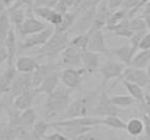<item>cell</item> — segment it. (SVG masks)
I'll return each instance as SVG.
<instances>
[{
  "label": "cell",
  "instance_id": "cell-5",
  "mask_svg": "<svg viewBox=\"0 0 150 140\" xmlns=\"http://www.w3.org/2000/svg\"><path fill=\"white\" fill-rule=\"evenodd\" d=\"M126 67L127 66L121 62H115L112 60L106 61L102 66H100V68L98 70L102 75V84L106 85L107 82H109L110 80H115V82L112 85V88H115L117 85V82L121 78V75L124 72Z\"/></svg>",
  "mask_w": 150,
  "mask_h": 140
},
{
  "label": "cell",
  "instance_id": "cell-57",
  "mask_svg": "<svg viewBox=\"0 0 150 140\" xmlns=\"http://www.w3.org/2000/svg\"><path fill=\"white\" fill-rule=\"evenodd\" d=\"M1 118L2 117H1V109H0V123H1Z\"/></svg>",
  "mask_w": 150,
  "mask_h": 140
},
{
  "label": "cell",
  "instance_id": "cell-35",
  "mask_svg": "<svg viewBox=\"0 0 150 140\" xmlns=\"http://www.w3.org/2000/svg\"><path fill=\"white\" fill-rule=\"evenodd\" d=\"M54 13H55V8H45V6H33V14L46 23H50Z\"/></svg>",
  "mask_w": 150,
  "mask_h": 140
},
{
  "label": "cell",
  "instance_id": "cell-15",
  "mask_svg": "<svg viewBox=\"0 0 150 140\" xmlns=\"http://www.w3.org/2000/svg\"><path fill=\"white\" fill-rule=\"evenodd\" d=\"M40 93L38 92V90L36 88H32V89H28V90L24 91V92L18 94L17 96L12 99V105L13 107L17 109L18 111H23L26 110L28 108H32L33 104L35 102L36 97Z\"/></svg>",
  "mask_w": 150,
  "mask_h": 140
},
{
  "label": "cell",
  "instance_id": "cell-17",
  "mask_svg": "<svg viewBox=\"0 0 150 140\" xmlns=\"http://www.w3.org/2000/svg\"><path fill=\"white\" fill-rule=\"evenodd\" d=\"M61 70H55V71H52L50 74H47L44 78V80L41 82V84L38 86L36 89L38 90V92L43 93L46 96L54 92L59 86V83L61 82Z\"/></svg>",
  "mask_w": 150,
  "mask_h": 140
},
{
  "label": "cell",
  "instance_id": "cell-6",
  "mask_svg": "<svg viewBox=\"0 0 150 140\" xmlns=\"http://www.w3.org/2000/svg\"><path fill=\"white\" fill-rule=\"evenodd\" d=\"M121 80H126L128 82H131L133 84H137L140 87H142L144 90H148L150 88V76L148 74L147 70L142 69V68H135L132 66H127L122 73L121 78L118 82ZM117 82V83H118Z\"/></svg>",
  "mask_w": 150,
  "mask_h": 140
},
{
  "label": "cell",
  "instance_id": "cell-54",
  "mask_svg": "<svg viewBox=\"0 0 150 140\" xmlns=\"http://www.w3.org/2000/svg\"><path fill=\"white\" fill-rule=\"evenodd\" d=\"M139 140H150V136L142 134L141 136H139Z\"/></svg>",
  "mask_w": 150,
  "mask_h": 140
},
{
  "label": "cell",
  "instance_id": "cell-34",
  "mask_svg": "<svg viewBox=\"0 0 150 140\" xmlns=\"http://www.w3.org/2000/svg\"><path fill=\"white\" fill-rule=\"evenodd\" d=\"M110 100H111V103H112L113 105L119 108H129V107H131V106L137 105V100H135L132 96H130L129 94L115 95V96L110 97Z\"/></svg>",
  "mask_w": 150,
  "mask_h": 140
},
{
  "label": "cell",
  "instance_id": "cell-8",
  "mask_svg": "<svg viewBox=\"0 0 150 140\" xmlns=\"http://www.w3.org/2000/svg\"><path fill=\"white\" fill-rule=\"evenodd\" d=\"M96 8H97V6H93V8H90L86 10H83V12L76 13L77 14V18H76L74 25L68 30L69 34H76V35H78V34L88 32L93 24Z\"/></svg>",
  "mask_w": 150,
  "mask_h": 140
},
{
  "label": "cell",
  "instance_id": "cell-30",
  "mask_svg": "<svg viewBox=\"0 0 150 140\" xmlns=\"http://www.w3.org/2000/svg\"><path fill=\"white\" fill-rule=\"evenodd\" d=\"M126 131L130 136L139 137L144 133V123L141 118L134 117L128 120L126 123Z\"/></svg>",
  "mask_w": 150,
  "mask_h": 140
},
{
  "label": "cell",
  "instance_id": "cell-32",
  "mask_svg": "<svg viewBox=\"0 0 150 140\" xmlns=\"http://www.w3.org/2000/svg\"><path fill=\"white\" fill-rule=\"evenodd\" d=\"M76 18H77V14L76 12H68L66 14L63 15V20L61 22L60 25H58L55 27V32L57 33H61V32H68L70 29V27L75 23Z\"/></svg>",
  "mask_w": 150,
  "mask_h": 140
},
{
  "label": "cell",
  "instance_id": "cell-3",
  "mask_svg": "<svg viewBox=\"0 0 150 140\" xmlns=\"http://www.w3.org/2000/svg\"><path fill=\"white\" fill-rule=\"evenodd\" d=\"M69 32H55L44 45L39 47L37 53L40 58H54L61 55L63 50L69 45Z\"/></svg>",
  "mask_w": 150,
  "mask_h": 140
},
{
  "label": "cell",
  "instance_id": "cell-20",
  "mask_svg": "<svg viewBox=\"0 0 150 140\" xmlns=\"http://www.w3.org/2000/svg\"><path fill=\"white\" fill-rule=\"evenodd\" d=\"M16 74L17 69L14 64H8L4 70L0 73V97L4 94H8Z\"/></svg>",
  "mask_w": 150,
  "mask_h": 140
},
{
  "label": "cell",
  "instance_id": "cell-48",
  "mask_svg": "<svg viewBox=\"0 0 150 140\" xmlns=\"http://www.w3.org/2000/svg\"><path fill=\"white\" fill-rule=\"evenodd\" d=\"M139 108H140L142 114H146V115L150 117V104L148 103L139 104Z\"/></svg>",
  "mask_w": 150,
  "mask_h": 140
},
{
  "label": "cell",
  "instance_id": "cell-26",
  "mask_svg": "<svg viewBox=\"0 0 150 140\" xmlns=\"http://www.w3.org/2000/svg\"><path fill=\"white\" fill-rule=\"evenodd\" d=\"M120 82H122L123 86L127 89L128 93H129L130 96H132L135 100H137V104H144L147 103L146 102V95H145V90L143 89L142 87H140L137 84H133L131 82H128L126 80H121Z\"/></svg>",
  "mask_w": 150,
  "mask_h": 140
},
{
  "label": "cell",
  "instance_id": "cell-39",
  "mask_svg": "<svg viewBox=\"0 0 150 140\" xmlns=\"http://www.w3.org/2000/svg\"><path fill=\"white\" fill-rule=\"evenodd\" d=\"M147 32H148V29L142 30V32H138V33H134L131 37L129 38V44L134 52H137V50L139 49V45H140L141 41H142L143 37L147 34Z\"/></svg>",
  "mask_w": 150,
  "mask_h": 140
},
{
  "label": "cell",
  "instance_id": "cell-21",
  "mask_svg": "<svg viewBox=\"0 0 150 140\" xmlns=\"http://www.w3.org/2000/svg\"><path fill=\"white\" fill-rule=\"evenodd\" d=\"M135 52L131 48L130 44H125L120 47H115L109 49V57H115L120 60L121 63H123L124 65L130 66L131 64V60H132L133 55Z\"/></svg>",
  "mask_w": 150,
  "mask_h": 140
},
{
  "label": "cell",
  "instance_id": "cell-42",
  "mask_svg": "<svg viewBox=\"0 0 150 140\" xmlns=\"http://www.w3.org/2000/svg\"><path fill=\"white\" fill-rule=\"evenodd\" d=\"M59 0H35L34 6H45V8H55Z\"/></svg>",
  "mask_w": 150,
  "mask_h": 140
},
{
  "label": "cell",
  "instance_id": "cell-41",
  "mask_svg": "<svg viewBox=\"0 0 150 140\" xmlns=\"http://www.w3.org/2000/svg\"><path fill=\"white\" fill-rule=\"evenodd\" d=\"M75 140H102V139H101V137L98 135L97 133H95V131L93 129L89 132L84 133V134L80 135L79 137H77Z\"/></svg>",
  "mask_w": 150,
  "mask_h": 140
},
{
  "label": "cell",
  "instance_id": "cell-53",
  "mask_svg": "<svg viewBox=\"0 0 150 140\" xmlns=\"http://www.w3.org/2000/svg\"><path fill=\"white\" fill-rule=\"evenodd\" d=\"M145 95H146V102H147L148 104H150V88L148 90L145 91Z\"/></svg>",
  "mask_w": 150,
  "mask_h": 140
},
{
  "label": "cell",
  "instance_id": "cell-37",
  "mask_svg": "<svg viewBox=\"0 0 150 140\" xmlns=\"http://www.w3.org/2000/svg\"><path fill=\"white\" fill-rule=\"evenodd\" d=\"M128 24H129L130 29H131V32H132L133 34L147 29V25H146V22L142 15L129 18V19H128Z\"/></svg>",
  "mask_w": 150,
  "mask_h": 140
},
{
  "label": "cell",
  "instance_id": "cell-44",
  "mask_svg": "<svg viewBox=\"0 0 150 140\" xmlns=\"http://www.w3.org/2000/svg\"><path fill=\"white\" fill-rule=\"evenodd\" d=\"M139 49L140 50H147L150 49V30H148L144 37H143L142 41H141L140 45H139Z\"/></svg>",
  "mask_w": 150,
  "mask_h": 140
},
{
  "label": "cell",
  "instance_id": "cell-45",
  "mask_svg": "<svg viewBox=\"0 0 150 140\" xmlns=\"http://www.w3.org/2000/svg\"><path fill=\"white\" fill-rule=\"evenodd\" d=\"M142 120L144 123V133L143 134L150 136V117L146 114H142Z\"/></svg>",
  "mask_w": 150,
  "mask_h": 140
},
{
  "label": "cell",
  "instance_id": "cell-46",
  "mask_svg": "<svg viewBox=\"0 0 150 140\" xmlns=\"http://www.w3.org/2000/svg\"><path fill=\"white\" fill-rule=\"evenodd\" d=\"M123 2H124V0H107L108 8H109V10L111 12L120 8Z\"/></svg>",
  "mask_w": 150,
  "mask_h": 140
},
{
  "label": "cell",
  "instance_id": "cell-47",
  "mask_svg": "<svg viewBox=\"0 0 150 140\" xmlns=\"http://www.w3.org/2000/svg\"><path fill=\"white\" fill-rule=\"evenodd\" d=\"M6 61H8V52H6L3 43H0V66Z\"/></svg>",
  "mask_w": 150,
  "mask_h": 140
},
{
  "label": "cell",
  "instance_id": "cell-14",
  "mask_svg": "<svg viewBox=\"0 0 150 140\" xmlns=\"http://www.w3.org/2000/svg\"><path fill=\"white\" fill-rule=\"evenodd\" d=\"M61 65L66 68H80L82 67L81 60V49L75 46L68 45L61 52Z\"/></svg>",
  "mask_w": 150,
  "mask_h": 140
},
{
  "label": "cell",
  "instance_id": "cell-50",
  "mask_svg": "<svg viewBox=\"0 0 150 140\" xmlns=\"http://www.w3.org/2000/svg\"><path fill=\"white\" fill-rule=\"evenodd\" d=\"M63 3H64L66 6H67L68 8H74L76 5V0H61Z\"/></svg>",
  "mask_w": 150,
  "mask_h": 140
},
{
  "label": "cell",
  "instance_id": "cell-33",
  "mask_svg": "<svg viewBox=\"0 0 150 140\" xmlns=\"http://www.w3.org/2000/svg\"><path fill=\"white\" fill-rule=\"evenodd\" d=\"M102 125L115 130H126V123H124L119 115L106 116L102 118Z\"/></svg>",
  "mask_w": 150,
  "mask_h": 140
},
{
  "label": "cell",
  "instance_id": "cell-36",
  "mask_svg": "<svg viewBox=\"0 0 150 140\" xmlns=\"http://www.w3.org/2000/svg\"><path fill=\"white\" fill-rule=\"evenodd\" d=\"M88 40H89V32L78 34L73 39L69 40V45L75 46L79 49H85V48H87Z\"/></svg>",
  "mask_w": 150,
  "mask_h": 140
},
{
  "label": "cell",
  "instance_id": "cell-31",
  "mask_svg": "<svg viewBox=\"0 0 150 140\" xmlns=\"http://www.w3.org/2000/svg\"><path fill=\"white\" fill-rule=\"evenodd\" d=\"M13 28L12 23L10 21V18L6 10L0 13V43H3L5 38L8 37V33Z\"/></svg>",
  "mask_w": 150,
  "mask_h": 140
},
{
  "label": "cell",
  "instance_id": "cell-51",
  "mask_svg": "<svg viewBox=\"0 0 150 140\" xmlns=\"http://www.w3.org/2000/svg\"><path fill=\"white\" fill-rule=\"evenodd\" d=\"M5 10H6V6H5L3 0H0V13L5 12Z\"/></svg>",
  "mask_w": 150,
  "mask_h": 140
},
{
  "label": "cell",
  "instance_id": "cell-13",
  "mask_svg": "<svg viewBox=\"0 0 150 140\" xmlns=\"http://www.w3.org/2000/svg\"><path fill=\"white\" fill-rule=\"evenodd\" d=\"M48 23H46L45 21L41 20L39 18H36L34 16H28L25 21L23 22L22 26H21L19 29L16 32L18 33L21 37L25 38L28 37L30 35H34V34H37L39 32H42L43 29L48 26Z\"/></svg>",
  "mask_w": 150,
  "mask_h": 140
},
{
  "label": "cell",
  "instance_id": "cell-7",
  "mask_svg": "<svg viewBox=\"0 0 150 140\" xmlns=\"http://www.w3.org/2000/svg\"><path fill=\"white\" fill-rule=\"evenodd\" d=\"M102 125V118L97 116H83V117L67 118L50 123V128L59 127H99Z\"/></svg>",
  "mask_w": 150,
  "mask_h": 140
},
{
  "label": "cell",
  "instance_id": "cell-27",
  "mask_svg": "<svg viewBox=\"0 0 150 140\" xmlns=\"http://www.w3.org/2000/svg\"><path fill=\"white\" fill-rule=\"evenodd\" d=\"M105 29L110 32V33H112L117 37L128 38L129 39L133 35V33L129 27V24H128V19H125L122 22L113 25V26H106Z\"/></svg>",
  "mask_w": 150,
  "mask_h": 140
},
{
  "label": "cell",
  "instance_id": "cell-12",
  "mask_svg": "<svg viewBox=\"0 0 150 140\" xmlns=\"http://www.w3.org/2000/svg\"><path fill=\"white\" fill-rule=\"evenodd\" d=\"M88 32H89V40H88L87 49L93 52L109 57V48L106 45L103 29L88 30Z\"/></svg>",
  "mask_w": 150,
  "mask_h": 140
},
{
  "label": "cell",
  "instance_id": "cell-9",
  "mask_svg": "<svg viewBox=\"0 0 150 140\" xmlns=\"http://www.w3.org/2000/svg\"><path fill=\"white\" fill-rule=\"evenodd\" d=\"M54 33H55V27L52 25H48L47 27L43 29L42 32H39L37 34L25 37L23 42L20 44V49L26 50L35 47H41L47 42L48 39L54 35Z\"/></svg>",
  "mask_w": 150,
  "mask_h": 140
},
{
  "label": "cell",
  "instance_id": "cell-55",
  "mask_svg": "<svg viewBox=\"0 0 150 140\" xmlns=\"http://www.w3.org/2000/svg\"><path fill=\"white\" fill-rule=\"evenodd\" d=\"M150 10V0L146 3L145 8H144V10Z\"/></svg>",
  "mask_w": 150,
  "mask_h": 140
},
{
  "label": "cell",
  "instance_id": "cell-16",
  "mask_svg": "<svg viewBox=\"0 0 150 140\" xmlns=\"http://www.w3.org/2000/svg\"><path fill=\"white\" fill-rule=\"evenodd\" d=\"M110 15H111V10L108 8L107 0H101L99 4L97 5L93 24L89 30L103 29L107 25Z\"/></svg>",
  "mask_w": 150,
  "mask_h": 140
},
{
  "label": "cell",
  "instance_id": "cell-49",
  "mask_svg": "<svg viewBox=\"0 0 150 140\" xmlns=\"http://www.w3.org/2000/svg\"><path fill=\"white\" fill-rule=\"evenodd\" d=\"M142 16H143V18H144V20H145L146 25H147V29L150 30V10H143Z\"/></svg>",
  "mask_w": 150,
  "mask_h": 140
},
{
  "label": "cell",
  "instance_id": "cell-52",
  "mask_svg": "<svg viewBox=\"0 0 150 140\" xmlns=\"http://www.w3.org/2000/svg\"><path fill=\"white\" fill-rule=\"evenodd\" d=\"M3 2H4L5 6H6V10H8V8H10L11 5L14 3V0H3Z\"/></svg>",
  "mask_w": 150,
  "mask_h": 140
},
{
  "label": "cell",
  "instance_id": "cell-43",
  "mask_svg": "<svg viewBox=\"0 0 150 140\" xmlns=\"http://www.w3.org/2000/svg\"><path fill=\"white\" fill-rule=\"evenodd\" d=\"M140 1L141 0H124V2L121 5V8H124V10H126L129 13L130 10H134V8L138 6Z\"/></svg>",
  "mask_w": 150,
  "mask_h": 140
},
{
  "label": "cell",
  "instance_id": "cell-24",
  "mask_svg": "<svg viewBox=\"0 0 150 140\" xmlns=\"http://www.w3.org/2000/svg\"><path fill=\"white\" fill-rule=\"evenodd\" d=\"M17 72L21 73H33L35 69L38 67L39 63L37 60L30 57H25V55H20L15 60L14 63Z\"/></svg>",
  "mask_w": 150,
  "mask_h": 140
},
{
  "label": "cell",
  "instance_id": "cell-29",
  "mask_svg": "<svg viewBox=\"0 0 150 140\" xmlns=\"http://www.w3.org/2000/svg\"><path fill=\"white\" fill-rule=\"evenodd\" d=\"M149 63H150V49L141 50L139 52H135V55H133L130 66H132V67L135 68L146 69Z\"/></svg>",
  "mask_w": 150,
  "mask_h": 140
},
{
  "label": "cell",
  "instance_id": "cell-22",
  "mask_svg": "<svg viewBox=\"0 0 150 140\" xmlns=\"http://www.w3.org/2000/svg\"><path fill=\"white\" fill-rule=\"evenodd\" d=\"M6 52H8V64H14L16 60V55L18 52V42H17V33L14 27L11 29L8 37L3 41Z\"/></svg>",
  "mask_w": 150,
  "mask_h": 140
},
{
  "label": "cell",
  "instance_id": "cell-1",
  "mask_svg": "<svg viewBox=\"0 0 150 140\" xmlns=\"http://www.w3.org/2000/svg\"><path fill=\"white\" fill-rule=\"evenodd\" d=\"M101 89L102 87L100 86L95 90L88 91L84 95L70 102L67 109L61 115V118L67 119V118L83 117V116H88L89 114H91V111L99 99Z\"/></svg>",
  "mask_w": 150,
  "mask_h": 140
},
{
  "label": "cell",
  "instance_id": "cell-4",
  "mask_svg": "<svg viewBox=\"0 0 150 140\" xmlns=\"http://www.w3.org/2000/svg\"><path fill=\"white\" fill-rule=\"evenodd\" d=\"M101 87H102V89H101L100 96H99V99H98L95 108L91 111V115L102 118L106 117V116L119 115L122 112L121 108L117 107L111 103L110 97L106 92V85L102 84Z\"/></svg>",
  "mask_w": 150,
  "mask_h": 140
},
{
  "label": "cell",
  "instance_id": "cell-58",
  "mask_svg": "<svg viewBox=\"0 0 150 140\" xmlns=\"http://www.w3.org/2000/svg\"><path fill=\"white\" fill-rule=\"evenodd\" d=\"M148 74H149V76H150V72H148Z\"/></svg>",
  "mask_w": 150,
  "mask_h": 140
},
{
  "label": "cell",
  "instance_id": "cell-28",
  "mask_svg": "<svg viewBox=\"0 0 150 140\" xmlns=\"http://www.w3.org/2000/svg\"><path fill=\"white\" fill-rule=\"evenodd\" d=\"M55 129L57 131L62 132L70 140H75L76 138L79 137L80 135L95 129V127H59V128H55Z\"/></svg>",
  "mask_w": 150,
  "mask_h": 140
},
{
  "label": "cell",
  "instance_id": "cell-56",
  "mask_svg": "<svg viewBox=\"0 0 150 140\" xmlns=\"http://www.w3.org/2000/svg\"><path fill=\"white\" fill-rule=\"evenodd\" d=\"M146 70H147V72H150V63L148 64V66H147V68H146Z\"/></svg>",
  "mask_w": 150,
  "mask_h": 140
},
{
  "label": "cell",
  "instance_id": "cell-23",
  "mask_svg": "<svg viewBox=\"0 0 150 140\" xmlns=\"http://www.w3.org/2000/svg\"><path fill=\"white\" fill-rule=\"evenodd\" d=\"M48 129H50V123H46L44 120H39L26 133L23 140H42L46 135Z\"/></svg>",
  "mask_w": 150,
  "mask_h": 140
},
{
  "label": "cell",
  "instance_id": "cell-10",
  "mask_svg": "<svg viewBox=\"0 0 150 140\" xmlns=\"http://www.w3.org/2000/svg\"><path fill=\"white\" fill-rule=\"evenodd\" d=\"M85 74H87V72L83 67L65 68V69L61 70L60 80L63 86L74 90V89H77L80 86Z\"/></svg>",
  "mask_w": 150,
  "mask_h": 140
},
{
  "label": "cell",
  "instance_id": "cell-40",
  "mask_svg": "<svg viewBox=\"0 0 150 140\" xmlns=\"http://www.w3.org/2000/svg\"><path fill=\"white\" fill-rule=\"evenodd\" d=\"M44 140H70L67 136H65L60 131H56L50 134H46L43 138Z\"/></svg>",
  "mask_w": 150,
  "mask_h": 140
},
{
  "label": "cell",
  "instance_id": "cell-38",
  "mask_svg": "<svg viewBox=\"0 0 150 140\" xmlns=\"http://www.w3.org/2000/svg\"><path fill=\"white\" fill-rule=\"evenodd\" d=\"M125 19H128V12L126 10H124V8H118V10L111 12V15H110L109 20H108V23L106 26H113V25L122 22V21L125 20Z\"/></svg>",
  "mask_w": 150,
  "mask_h": 140
},
{
  "label": "cell",
  "instance_id": "cell-18",
  "mask_svg": "<svg viewBox=\"0 0 150 140\" xmlns=\"http://www.w3.org/2000/svg\"><path fill=\"white\" fill-rule=\"evenodd\" d=\"M81 60H82V67L86 70L87 74L96 72L100 68V53L90 51L87 48L81 49Z\"/></svg>",
  "mask_w": 150,
  "mask_h": 140
},
{
  "label": "cell",
  "instance_id": "cell-2",
  "mask_svg": "<svg viewBox=\"0 0 150 140\" xmlns=\"http://www.w3.org/2000/svg\"><path fill=\"white\" fill-rule=\"evenodd\" d=\"M71 89L65 86H58L52 94L46 96L44 103V116L54 118L61 116L70 104Z\"/></svg>",
  "mask_w": 150,
  "mask_h": 140
},
{
  "label": "cell",
  "instance_id": "cell-19",
  "mask_svg": "<svg viewBox=\"0 0 150 140\" xmlns=\"http://www.w3.org/2000/svg\"><path fill=\"white\" fill-rule=\"evenodd\" d=\"M62 65L61 63H45V64H39L35 71L32 73L33 75V87L37 88L40 85L41 82L44 80V78L47 74H50L52 71L61 69Z\"/></svg>",
  "mask_w": 150,
  "mask_h": 140
},
{
  "label": "cell",
  "instance_id": "cell-11",
  "mask_svg": "<svg viewBox=\"0 0 150 140\" xmlns=\"http://www.w3.org/2000/svg\"><path fill=\"white\" fill-rule=\"evenodd\" d=\"M33 87V75L32 73H21L17 72L15 78L13 80L12 87L8 92V96L11 99L17 96L18 94L24 92V91L32 89Z\"/></svg>",
  "mask_w": 150,
  "mask_h": 140
},
{
  "label": "cell",
  "instance_id": "cell-59",
  "mask_svg": "<svg viewBox=\"0 0 150 140\" xmlns=\"http://www.w3.org/2000/svg\"><path fill=\"white\" fill-rule=\"evenodd\" d=\"M42 140H44V139H42Z\"/></svg>",
  "mask_w": 150,
  "mask_h": 140
},
{
  "label": "cell",
  "instance_id": "cell-25",
  "mask_svg": "<svg viewBox=\"0 0 150 140\" xmlns=\"http://www.w3.org/2000/svg\"><path fill=\"white\" fill-rule=\"evenodd\" d=\"M18 123L21 128L24 129H30L33 125L37 123V112L34 108H28L26 110H23L19 113V117H18Z\"/></svg>",
  "mask_w": 150,
  "mask_h": 140
}]
</instances>
